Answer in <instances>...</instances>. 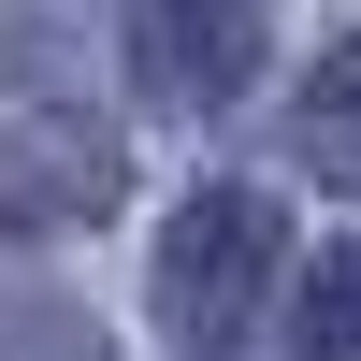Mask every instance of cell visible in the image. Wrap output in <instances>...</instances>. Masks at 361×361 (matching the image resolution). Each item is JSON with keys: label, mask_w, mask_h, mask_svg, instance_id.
Listing matches in <instances>:
<instances>
[{"label": "cell", "mask_w": 361, "mask_h": 361, "mask_svg": "<svg viewBox=\"0 0 361 361\" xmlns=\"http://www.w3.org/2000/svg\"><path fill=\"white\" fill-rule=\"evenodd\" d=\"M0 361H102V347H87V333H15Z\"/></svg>", "instance_id": "6"}, {"label": "cell", "mask_w": 361, "mask_h": 361, "mask_svg": "<svg viewBox=\"0 0 361 361\" xmlns=\"http://www.w3.org/2000/svg\"><path fill=\"white\" fill-rule=\"evenodd\" d=\"M289 130H304V173L361 188V29L318 58V73H304V116H289Z\"/></svg>", "instance_id": "4"}, {"label": "cell", "mask_w": 361, "mask_h": 361, "mask_svg": "<svg viewBox=\"0 0 361 361\" xmlns=\"http://www.w3.org/2000/svg\"><path fill=\"white\" fill-rule=\"evenodd\" d=\"M130 159L73 102H0V231H102Z\"/></svg>", "instance_id": "2"}, {"label": "cell", "mask_w": 361, "mask_h": 361, "mask_svg": "<svg viewBox=\"0 0 361 361\" xmlns=\"http://www.w3.org/2000/svg\"><path fill=\"white\" fill-rule=\"evenodd\" d=\"M304 361H361V246H333L304 275Z\"/></svg>", "instance_id": "5"}, {"label": "cell", "mask_w": 361, "mask_h": 361, "mask_svg": "<svg viewBox=\"0 0 361 361\" xmlns=\"http://www.w3.org/2000/svg\"><path fill=\"white\" fill-rule=\"evenodd\" d=\"M275 246H289L275 188H188L159 217V333H173V361L246 347V318L275 304Z\"/></svg>", "instance_id": "1"}, {"label": "cell", "mask_w": 361, "mask_h": 361, "mask_svg": "<svg viewBox=\"0 0 361 361\" xmlns=\"http://www.w3.org/2000/svg\"><path fill=\"white\" fill-rule=\"evenodd\" d=\"M260 29H275V0H145L130 58H145L159 102H231V87L260 73Z\"/></svg>", "instance_id": "3"}]
</instances>
